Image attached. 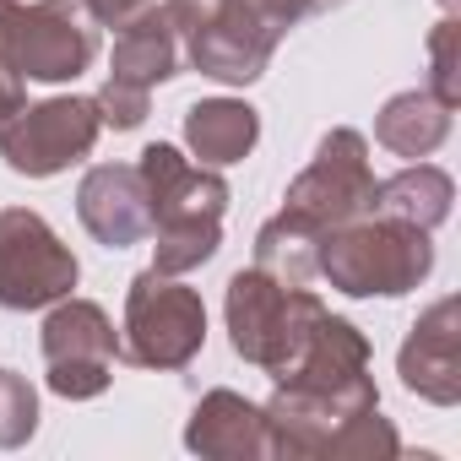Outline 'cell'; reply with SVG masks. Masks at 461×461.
<instances>
[{
	"label": "cell",
	"mask_w": 461,
	"mask_h": 461,
	"mask_svg": "<svg viewBox=\"0 0 461 461\" xmlns=\"http://www.w3.org/2000/svg\"><path fill=\"white\" fill-rule=\"evenodd\" d=\"M39 429V391L28 375L17 369H0V450H17L28 445Z\"/></svg>",
	"instance_id": "cell-19"
},
{
	"label": "cell",
	"mask_w": 461,
	"mask_h": 461,
	"mask_svg": "<svg viewBox=\"0 0 461 461\" xmlns=\"http://www.w3.org/2000/svg\"><path fill=\"white\" fill-rule=\"evenodd\" d=\"M141 185H147V206H152V267L168 277H185L195 267H206L222 245V212H228V185L217 168L190 163L179 147L152 141L141 152Z\"/></svg>",
	"instance_id": "cell-1"
},
{
	"label": "cell",
	"mask_w": 461,
	"mask_h": 461,
	"mask_svg": "<svg viewBox=\"0 0 461 461\" xmlns=\"http://www.w3.org/2000/svg\"><path fill=\"white\" fill-rule=\"evenodd\" d=\"M450 201H456V179L445 174V168H434V163H407L402 174H391V179H375V206L369 212H380V217H402V222H418V228H434L450 217Z\"/></svg>",
	"instance_id": "cell-17"
},
{
	"label": "cell",
	"mask_w": 461,
	"mask_h": 461,
	"mask_svg": "<svg viewBox=\"0 0 461 461\" xmlns=\"http://www.w3.org/2000/svg\"><path fill=\"white\" fill-rule=\"evenodd\" d=\"M217 6L240 12V17H250L256 28H267L272 39H283L294 23H304V17H315V12H331V6H342V0H217Z\"/></svg>",
	"instance_id": "cell-21"
},
{
	"label": "cell",
	"mask_w": 461,
	"mask_h": 461,
	"mask_svg": "<svg viewBox=\"0 0 461 461\" xmlns=\"http://www.w3.org/2000/svg\"><path fill=\"white\" fill-rule=\"evenodd\" d=\"M77 277L82 267L71 245L33 206H0V310H50Z\"/></svg>",
	"instance_id": "cell-7"
},
{
	"label": "cell",
	"mask_w": 461,
	"mask_h": 461,
	"mask_svg": "<svg viewBox=\"0 0 461 461\" xmlns=\"http://www.w3.org/2000/svg\"><path fill=\"white\" fill-rule=\"evenodd\" d=\"M104 120L93 98H44V104H23L17 114L0 120V158L23 179H50L66 174L71 163H82L98 141Z\"/></svg>",
	"instance_id": "cell-9"
},
{
	"label": "cell",
	"mask_w": 461,
	"mask_h": 461,
	"mask_svg": "<svg viewBox=\"0 0 461 461\" xmlns=\"http://www.w3.org/2000/svg\"><path fill=\"white\" fill-rule=\"evenodd\" d=\"M222 315H228V342H234V353L277 380L304 353V342H310L315 321L326 315V304L304 283H283V277H272L261 267H245V272L228 277Z\"/></svg>",
	"instance_id": "cell-3"
},
{
	"label": "cell",
	"mask_w": 461,
	"mask_h": 461,
	"mask_svg": "<svg viewBox=\"0 0 461 461\" xmlns=\"http://www.w3.org/2000/svg\"><path fill=\"white\" fill-rule=\"evenodd\" d=\"M256 267L283 277V283H310L315 277V240L294 234V228H283L272 217V222H261V234H256Z\"/></svg>",
	"instance_id": "cell-18"
},
{
	"label": "cell",
	"mask_w": 461,
	"mask_h": 461,
	"mask_svg": "<svg viewBox=\"0 0 461 461\" xmlns=\"http://www.w3.org/2000/svg\"><path fill=\"white\" fill-rule=\"evenodd\" d=\"M396 375L412 396H423L434 407L461 402V299H439L412 321V331L396 353Z\"/></svg>",
	"instance_id": "cell-11"
},
{
	"label": "cell",
	"mask_w": 461,
	"mask_h": 461,
	"mask_svg": "<svg viewBox=\"0 0 461 461\" xmlns=\"http://www.w3.org/2000/svg\"><path fill=\"white\" fill-rule=\"evenodd\" d=\"M0 55L23 82H77L98 60V23L82 0H0Z\"/></svg>",
	"instance_id": "cell-6"
},
{
	"label": "cell",
	"mask_w": 461,
	"mask_h": 461,
	"mask_svg": "<svg viewBox=\"0 0 461 461\" xmlns=\"http://www.w3.org/2000/svg\"><path fill=\"white\" fill-rule=\"evenodd\" d=\"M147 98H152V93H141V87L104 82L93 104H98V120H104V125H114V131H136V125L147 120Z\"/></svg>",
	"instance_id": "cell-22"
},
{
	"label": "cell",
	"mask_w": 461,
	"mask_h": 461,
	"mask_svg": "<svg viewBox=\"0 0 461 461\" xmlns=\"http://www.w3.org/2000/svg\"><path fill=\"white\" fill-rule=\"evenodd\" d=\"M82 6H87V17H93L98 28H120L125 17H136V12L147 6V0H82Z\"/></svg>",
	"instance_id": "cell-23"
},
{
	"label": "cell",
	"mask_w": 461,
	"mask_h": 461,
	"mask_svg": "<svg viewBox=\"0 0 461 461\" xmlns=\"http://www.w3.org/2000/svg\"><path fill=\"white\" fill-rule=\"evenodd\" d=\"M206 348V304L179 277L147 267L125 288L120 358L136 369H185Z\"/></svg>",
	"instance_id": "cell-4"
},
{
	"label": "cell",
	"mask_w": 461,
	"mask_h": 461,
	"mask_svg": "<svg viewBox=\"0 0 461 461\" xmlns=\"http://www.w3.org/2000/svg\"><path fill=\"white\" fill-rule=\"evenodd\" d=\"M369 206H375L369 141H364L358 131L337 125V131H326V136H321V147H315L310 168L288 185L277 222H283V228H294V234H304V240H321L326 228L353 222V217H364Z\"/></svg>",
	"instance_id": "cell-5"
},
{
	"label": "cell",
	"mask_w": 461,
	"mask_h": 461,
	"mask_svg": "<svg viewBox=\"0 0 461 461\" xmlns=\"http://www.w3.org/2000/svg\"><path fill=\"white\" fill-rule=\"evenodd\" d=\"M261 141V114L245 98H201L185 109V147L206 163V168H228L245 163Z\"/></svg>",
	"instance_id": "cell-15"
},
{
	"label": "cell",
	"mask_w": 461,
	"mask_h": 461,
	"mask_svg": "<svg viewBox=\"0 0 461 461\" xmlns=\"http://www.w3.org/2000/svg\"><path fill=\"white\" fill-rule=\"evenodd\" d=\"M277 44H283V39H272V33L256 28L250 17L228 12V6H212V12H201V23L190 28L185 55H190V66H195L201 77H212V82L250 87V82L267 77Z\"/></svg>",
	"instance_id": "cell-13"
},
{
	"label": "cell",
	"mask_w": 461,
	"mask_h": 461,
	"mask_svg": "<svg viewBox=\"0 0 461 461\" xmlns=\"http://www.w3.org/2000/svg\"><path fill=\"white\" fill-rule=\"evenodd\" d=\"M429 93L445 104V109H456L461 104V28H456V17H445L434 33H429Z\"/></svg>",
	"instance_id": "cell-20"
},
{
	"label": "cell",
	"mask_w": 461,
	"mask_h": 461,
	"mask_svg": "<svg viewBox=\"0 0 461 461\" xmlns=\"http://www.w3.org/2000/svg\"><path fill=\"white\" fill-rule=\"evenodd\" d=\"M201 0H147L136 17H125L114 28V55H109V82H125V87H141L152 93L158 82L179 77V55H185V39L190 28L201 23Z\"/></svg>",
	"instance_id": "cell-10"
},
{
	"label": "cell",
	"mask_w": 461,
	"mask_h": 461,
	"mask_svg": "<svg viewBox=\"0 0 461 461\" xmlns=\"http://www.w3.org/2000/svg\"><path fill=\"white\" fill-rule=\"evenodd\" d=\"M28 104V82L17 77V66L6 60V55H0V120H6V114H17Z\"/></svg>",
	"instance_id": "cell-24"
},
{
	"label": "cell",
	"mask_w": 461,
	"mask_h": 461,
	"mask_svg": "<svg viewBox=\"0 0 461 461\" xmlns=\"http://www.w3.org/2000/svg\"><path fill=\"white\" fill-rule=\"evenodd\" d=\"M185 450L206 456V461H272L267 445V412L240 396V391H206L185 423Z\"/></svg>",
	"instance_id": "cell-14"
},
{
	"label": "cell",
	"mask_w": 461,
	"mask_h": 461,
	"mask_svg": "<svg viewBox=\"0 0 461 461\" xmlns=\"http://www.w3.org/2000/svg\"><path fill=\"white\" fill-rule=\"evenodd\" d=\"M450 114H456V109H445L429 87L396 93V98H385V109L375 114V141H380L385 152L418 163V158L439 152V141L450 136Z\"/></svg>",
	"instance_id": "cell-16"
},
{
	"label": "cell",
	"mask_w": 461,
	"mask_h": 461,
	"mask_svg": "<svg viewBox=\"0 0 461 461\" xmlns=\"http://www.w3.org/2000/svg\"><path fill=\"white\" fill-rule=\"evenodd\" d=\"M315 272L348 299H402L434 272V245L418 222L364 212L315 240Z\"/></svg>",
	"instance_id": "cell-2"
},
{
	"label": "cell",
	"mask_w": 461,
	"mask_h": 461,
	"mask_svg": "<svg viewBox=\"0 0 461 461\" xmlns=\"http://www.w3.org/2000/svg\"><path fill=\"white\" fill-rule=\"evenodd\" d=\"M439 6H445V12H456V0H439Z\"/></svg>",
	"instance_id": "cell-25"
},
{
	"label": "cell",
	"mask_w": 461,
	"mask_h": 461,
	"mask_svg": "<svg viewBox=\"0 0 461 461\" xmlns=\"http://www.w3.org/2000/svg\"><path fill=\"white\" fill-rule=\"evenodd\" d=\"M39 348H44V364H50V391L66 396V402H93V396H104L109 380H114L120 331H114V321H109L104 304L66 294V299L44 315Z\"/></svg>",
	"instance_id": "cell-8"
},
{
	"label": "cell",
	"mask_w": 461,
	"mask_h": 461,
	"mask_svg": "<svg viewBox=\"0 0 461 461\" xmlns=\"http://www.w3.org/2000/svg\"><path fill=\"white\" fill-rule=\"evenodd\" d=\"M77 217L104 250H131L152 234V206L136 163H98L77 185Z\"/></svg>",
	"instance_id": "cell-12"
}]
</instances>
